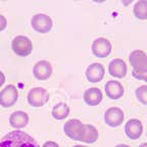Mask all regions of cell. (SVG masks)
Masks as SVG:
<instances>
[{
  "label": "cell",
  "mask_w": 147,
  "mask_h": 147,
  "mask_svg": "<svg viewBox=\"0 0 147 147\" xmlns=\"http://www.w3.org/2000/svg\"><path fill=\"white\" fill-rule=\"evenodd\" d=\"M18 99V91L14 85H7L0 91V105L2 107H11Z\"/></svg>",
  "instance_id": "obj_7"
},
{
  "label": "cell",
  "mask_w": 147,
  "mask_h": 147,
  "mask_svg": "<svg viewBox=\"0 0 147 147\" xmlns=\"http://www.w3.org/2000/svg\"><path fill=\"white\" fill-rule=\"evenodd\" d=\"M3 1H6V0H3Z\"/></svg>",
  "instance_id": "obj_31"
},
{
  "label": "cell",
  "mask_w": 147,
  "mask_h": 147,
  "mask_svg": "<svg viewBox=\"0 0 147 147\" xmlns=\"http://www.w3.org/2000/svg\"><path fill=\"white\" fill-rule=\"evenodd\" d=\"M84 126L85 124H83L80 119H71L64 124L63 132L69 139H73L75 141H81L83 131H84Z\"/></svg>",
  "instance_id": "obj_4"
},
{
  "label": "cell",
  "mask_w": 147,
  "mask_h": 147,
  "mask_svg": "<svg viewBox=\"0 0 147 147\" xmlns=\"http://www.w3.org/2000/svg\"><path fill=\"white\" fill-rule=\"evenodd\" d=\"M6 26H7V20L5 18V16H3L2 14H0V32L5 30Z\"/></svg>",
  "instance_id": "obj_22"
},
{
  "label": "cell",
  "mask_w": 147,
  "mask_h": 147,
  "mask_svg": "<svg viewBox=\"0 0 147 147\" xmlns=\"http://www.w3.org/2000/svg\"><path fill=\"white\" fill-rule=\"evenodd\" d=\"M139 147H147V143H142Z\"/></svg>",
  "instance_id": "obj_29"
},
{
  "label": "cell",
  "mask_w": 147,
  "mask_h": 147,
  "mask_svg": "<svg viewBox=\"0 0 147 147\" xmlns=\"http://www.w3.org/2000/svg\"><path fill=\"white\" fill-rule=\"evenodd\" d=\"M52 65L47 60H40L36 62L33 67L34 77L39 81H45L49 79L52 75Z\"/></svg>",
  "instance_id": "obj_11"
},
{
  "label": "cell",
  "mask_w": 147,
  "mask_h": 147,
  "mask_svg": "<svg viewBox=\"0 0 147 147\" xmlns=\"http://www.w3.org/2000/svg\"><path fill=\"white\" fill-rule=\"evenodd\" d=\"M105 90V94L108 98L111 100H117V99L122 98L125 94V88L124 86L115 80H110L104 86Z\"/></svg>",
  "instance_id": "obj_13"
},
{
  "label": "cell",
  "mask_w": 147,
  "mask_h": 147,
  "mask_svg": "<svg viewBox=\"0 0 147 147\" xmlns=\"http://www.w3.org/2000/svg\"><path fill=\"white\" fill-rule=\"evenodd\" d=\"M129 61L134 71H143L147 69V54L143 50L136 49L129 55Z\"/></svg>",
  "instance_id": "obj_9"
},
{
  "label": "cell",
  "mask_w": 147,
  "mask_h": 147,
  "mask_svg": "<svg viewBox=\"0 0 147 147\" xmlns=\"http://www.w3.org/2000/svg\"><path fill=\"white\" fill-rule=\"evenodd\" d=\"M83 99L85 101V103L90 106H96L101 103V101L103 99V94L99 88L91 87L84 92Z\"/></svg>",
  "instance_id": "obj_15"
},
{
  "label": "cell",
  "mask_w": 147,
  "mask_h": 147,
  "mask_svg": "<svg viewBox=\"0 0 147 147\" xmlns=\"http://www.w3.org/2000/svg\"><path fill=\"white\" fill-rule=\"evenodd\" d=\"M133 12L138 20H147V0H138L133 7Z\"/></svg>",
  "instance_id": "obj_19"
},
{
  "label": "cell",
  "mask_w": 147,
  "mask_h": 147,
  "mask_svg": "<svg viewBox=\"0 0 147 147\" xmlns=\"http://www.w3.org/2000/svg\"><path fill=\"white\" fill-rule=\"evenodd\" d=\"M132 76H133L135 79H137V80L147 82V69H146V71H132Z\"/></svg>",
  "instance_id": "obj_21"
},
{
  "label": "cell",
  "mask_w": 147,
  "mask_h": 147,
  "mask_svg": "<svg viewBox=\"0 0 147 147\" xmlns=\"http://www.w3.org/2000/svg\"><path fill=\"white\" fill-rule=\"evenodd\" d=\"M92 1L95 3H103V2H105L106 0H92Z\"/></svg>",
  "instance_id": "obj_26"
},
{
  "label": "cell",
  "mask_w": 147,
  "mask_h": 147,
  "mask_svg": "<svg viewBox=\"0 0 147 147\" xmlns=\"http://www.w3.org/2000/svg\"><path fill=\"white\" fill-rule=\"evenodd\" d=\"M31 26L36 32L46 34L52 29L53 22L52 18L47 14L38 13L35 14L31 20Z\"/></svg>",
  "instance_id": "obj_5"
},
{
  "label": "cell",
  "mask_w": 147,
  "mask_h": 147,
  "mask_svg": "<svg viewBox=\"0 0 147 147\" xmlns=\"http://www.w3.org/2000/svg\"><path fill=\"white\" fill-rule=\"evenodd\" d=\"M28 102L33 107H41L49 100V93L45 88L35 87L28 93Z\"/></svg>",
  "instance_id": "obj_3"
},
{
  "label": "cell",
  "mask_w": 147,
  "mask_h": 147,
  "mask_svg": "<svg viewBox=\"0 0 147 147\" xmlns=\"http://www.w3.org/2000/svg\"><path fill=\"white\" fill-rule=\"evenodd\" d=\"M125 121V113L119 107H109L104 113V122L111 128L119 127Z\"/></svg>",
  "instance_id": "obj_8"
},
{
  "label": "cell",
  "mask_w": 147,
  "mask_h": 147,
  "mask_svg": "<svg viewBox=\"0 0 147 147\" xmlns=\"http://www.w3.org/2000/svg\"><path fill=\"white\" fill-rule=\"evenodd\" d=\"M125 134L131 140H137L143 134L142 122L138 119H131L125 125Z\"/></svg>",
  "instance_id": "obj_10"
},
{
  "label": "cell",
  "mask_w": 147,
  "mask_h": 147,
  "mask_svg": "<svg viewBox=\"0 0 147 147\" xmlns=\"http://www.w3.org/2000/svg\"><path fill=\"white\" fill-rule=\"evenodd\" d=\"M73 147H89L87 145H82V144H77V145H74Z\"/></svg>",
  "instance_id": "obj_28"
},
{
  "label": "cell",
  "mask_w": 147,
  "mask_h": 147,
  "mask_svg": "<svg viewBox=\"0 0 147 147\" xmlns=\"http://www.w3.org/2000/svg\"><path fill=\"white\" fill-rule=\"evenodd\" d=\"M74 1H77V0H74Z\"/></svg>",
  "instance_id": "obj_30"
},
{
  "label": "cell",
  "mask_w": 147,
  "mask_h": 147,
  "mask_svg": "<svg viewBox=\"0 0 147 147\" xmlns=\"http://www.w3.org/2000/svg\"><path fill=\"white\" fill-rule=\"evenodd\" d=\"M4 83H5V76H4V74L0 71V88L4 85Z\"/></svg>",
  "instance_id": "obj_24"
},
{
  "label": "cell",
  "mask_w": 147,
  "mask_h": 147,
  "mask_svg": "<svg viewBox=\"0 0 147 147\" xmlns=\"http://www.w3.org/2000/svg\"><path fill=\"white\" fill-rule=\"evenodd\" d=\"M42 147H59V145L56 142H54V141H46V142L42 145Z\"/></svg>",
  "instance_id": "obj_23"
},
{
  "label": "cell",
  "mask_w": 147,
  "mask_h": 147,
  "mask_svg": "<svg viewBox=\"0 0 147 147\" xmlns=\"http://www.w3.org/2000/svg\"><path fill=\"white\" fill-rule=\"evenodd\" d=\"M137 100L143 105H147V85H142L136 89L135 91Z\"/></svg>",
  "instance_id": "obj_20"
},
{
  "label": "cell",
  "mask_w": 147,
  "mask_h": 147,
  "mask_svg": "<svg viewBox=\"0 0 147 147\" xmlns=\"http://www.w3.org/2000/svg\"><path fill=\"white\" fill-rule=\"evenodd\" d=\"M127 63L124 59L121 58H115L108 64V73L111 77L117 79H123L127 76Z\"/></svg>",
  "instance_id": "obj_12"
},
{
  "label": "cell",
  "mask_w": 147,
  "mask_h": 147,
  "mask_svg": "<svg viewBox=\"0 0 147 147\" xmlns=\"http://www.w3.org/2000/svg\"><path fill=\"white\" fill-rule=\"evenodd\" d=\"M51 115L57 121H62L69 115V106L64 102H58L52 108Z\"/></svg>",
  "instance_id": "obj_18"
},
{
  "label": "cell",
  "mask_w": 147,
  "mask_h": 147,
  "mask_svg": "<svg viewBox=\"0 0 147 147\" xmlns=\"http://www.w3.org/2000/svg\"><path fill=\"white\" fill-rule=\"evenodd\" d=\"M98 130L93 125L85 124L84 131H83L82 134V138H81V142H84L86 144H92V143H95L98 140Z\"/></svg>",
  "instance_id": "obj_17"
},
{
  "label": "cell",
  "mask_w": 147,
  "mask_h": 147,
  "mask_svg": "<svg viewBox=\"0 0 147 147\" xmlns=\"http://www.w3.org/2000/svg\"><path fill=\"white\" fill-rule=\"evenodd\" d=\"M29 121H30V117L28 113L23 110H16L9 117V124L16 130H21L25 128L29 124Z\"/></svg>",
  "instance_id": "obj_16"
},
{
  "label": "cell",
  "mask_w": 147,
  "mask_h": 147,
  "mask_svg": "<svg viewBox=\"0 0 147 147\" xmlns=\"http://www.w3.org/2000/svg\"><path fill=\"white\" fill-rule=\"evenodd\" d=\"M0 147H41L34 138L21 130L9 132L0 139Z\"/></svg>",
  "instance_id": "obj_1"
},
{
  "label": "cell",
  "mask_w": 147,
  "mask_h": 147,
  "mask_svg": "<svg viewBox=\"0 0 147 147\" xmlns=\"http://www.w3.org/2000/svg\"><path fill=\"white\" fill-rule=\"evenodd\" d=\"M133 1H134V0H121V2H122L125 6H129V5L131 4Z\"/></svg>",
  "instance_id": "obj_25"
},
{
  "label": "cell",
  "mask_w": 147,
  "mask_h": 147,
  "mask_svg": "<svg viewBox=\"0 0 147 147\" xmlns=\"http://www.w3.org/2000/svg\"><path fill=\"white\" fill-rule=\"evenodd\" d=\"M115 147H130V146L127 144H117V145H115Z\"/></svg>",
  "instance_id": "obj_27"
},
{
  "label": "cell",
  "mask_w": 147,
  "mask_h": 147,
  "mask_svg": "<svg viewBox=\"0 0 147 147\" xmlns=\"http://www.w3.org/2000/svg\"><path fill=\"white\" fill-rule=\"evenodd\" d=\"M92 53L98 58H104L107 57L108 55L111 53L113 50V45L110 41L103 37H99L95 39L92 43L91 46Z\"/></svg>",
  "instance_id": "obj_6"
},
{
  "label": "cell",
  "mask_w": 147,
  "mask_h": 147,
  "mask_svg": "<svg viewBox=\"0 0 147 147\" xmlns=\"http://www.w3.org/2000/svg\"><path fill=\"white\" fill-rule=\"evenodd\" d=\"M11 49L16 55L26 57L30 55L33 51V43L27 36H16L13 38L11 42Z\"/></svg>",
  "instance_id": "obj_2"
},
{
  "label": "cell",
  "mask_w": 147,
  "mask_h": 147,
  "mask_svg": "<svg viewBox=\"0 0 147 147\" xmlns=\"http://www.w3.org/2000/svg\"><path fill=\"white\" fill-rule=\"evenodd\" d=\"M105 74V69L101 63H91L86 69V78L90 83H98L102 81Z\"/></svg>",
  "instance_id": "obj_14"
}]
</instances>
